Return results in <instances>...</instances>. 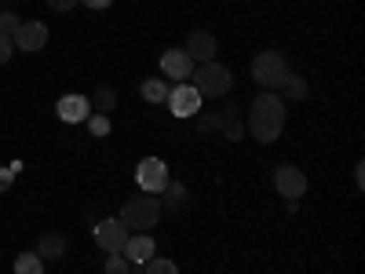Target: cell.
Masks as SVG:
<instances>
[{"label": "cell", "instance_id": "obj_1", "mask_svg": "<svg viewBox=\"0 0 365 274\" xmlns=\"http://www.w3.org/2000/svg\"><path fill=\"white\" fill-rule=\"evenodd\" d=\"M285 117H289L285 99L274 96V91H263V96H256V103L249 106V132L259 143H274L285 128Z\"/></svg>", "mask_w": 365, "mask_h": 274}, {"label": "cell", "instance_id": "obj_2", "mask_svg": "<svg viewBox=\"0 0 365 274\" xmlns=\"http://www.w3.org/2000/svg\"><path fill=\"white\" fill-rule=\"evenodd\" d=\"M117 220L125 223L132 234H146L150 227H158V220H161V198L139 191L135 198H128L125 205H120V216Z\"/></svg>", "mask_w": 365, "mask_h": 274}, {"label": "cell", "instance_id": "obj_3", "mask_svg": "<svg viewBox=\"0 0 365 274\" xmlns=\"http://www.w3.org/2000/svg\"><path fill=\"white\" fill-rule=\"evenodd\" d=\"M194 88H197V96L201 99H223L227 91H230V84H234V77H230V70L227 66H220L216 59L212 63H201V66H194Z\"/></svg>", "mask_w": 365, "mask_h": 274}, {"label": "cell", "instance_id": "obj_4", "mask_svg": "<svg viewBox=\"0 0 365 274\" xmlns=\"http://www.w3.org/2000/svg\"><path fill=\"white\" fill-rule=\"evenodd\" d=\"M285 73H289V59L282 55V51H259L256 59H252V77H256V84H263L267 91H274L282 81H285Z\"/></svg>", "mask_w": 365, "mask_h": 274}, {"label": "cell", "instance_id": "obj_5", "mask_svg": "<svg viewBox=\"0 0 365 274\" xmlns=\"http://www.w3.org/2000/svg\"><path fill=\"white\" fill-rule=\"evenodd\" d=\"M135 183L143 194H161L165 183H168V165L161 158H143L135 165Z\"/></svg>", "mask_w": 365, "mask_h": 274}, {"label": "cell", "instance_id": "obj_6", "mask_svg": "<svg viewBox=\"0 0 365 274\" xmlns=\"http://www.w3.org/2000/svg\"><path fill=\"white\" fill-rule=\"evenodd\" d=\"M128 227L125 223H120V220H99L96 223V245L110 256V253H120V249H125V241H128Z\"/></svg>", "mask_w": 365, "mask_h": 274}, {"label": "cell", "instance_id": "obj_7", "mask_svg": "<svg viewBox=\"0 0 365 274\" xmlns=\"http://www.w3.org/2000/svg\"><path fill=\"white\" fill-rule=\"evenodd\" d=\"M168 110L175 113V117H194V113H201V96H197V88L194 84H175L172 91H168Z\"/></svg>", "mask_w": 365, "mask_h": 274}, {"label": "cell", "instance_id": "obj_8", "mask_svg": "<svg viewBox=\"0 0 365 274\" xmlns=\"http://www.w3.org/2000/svg\"><path fill=\"white\" fill-rule=\"evenodd\" d=\"M274 191L282 198H303L307 194V176H303L296 165H278L274 168Z\"/></svg>", "mask_w": 365, "mask_h": 274}, {"label": "cell", "instance_id": "obj_9", "mask_svg": "<svg viewBox=\"0 0 365 274\" xmlns=\"http://www.w3.org/2000/svg\"><path fill=\"white\" fill-rule=\"evenodd\" d=\"M15 48L19 51H41L44 44H48V26L44 22H37V19H26L19 29H15Z\"/></svg>", "mask_w": 365, "mask_h": 274}, {"label": "cell", "instance_id": "obj_10", "mask_svg": "<svg viewBox=\"0 0 365 274\" xmlns=\"http://www.w3.org/2000/svg\"><path fill=\"white\" fill-rule=\"evenodd\" d=\"M187 51L190 59H194V66H201V63H212V59H216V51H220V41L208 34V29H194V34L187 37Z\"/></svg>", "mask_w": 365, "mask_h": 274}, {"label": "cell", "instance_id": "obj_11", "mask_svg": "<svg viewBox=\"0 0 365 274\" xmlns=\"http://www.w3.org/2000/svg\"><path fill=\"white\" fill-rule=\"evenodd\" d=\"M161 70H165V77L168 81H190V73H194V59L182 51V48H168L165 55H161Z\"/></svg>", "mask_w": 365, "mask_h": 274}, {"label": "cell", "instance_id": "obj_12", "mask_svg": "<svg viewBox=\"0 0 365 274\" xmlns=\"http://www.w3.org/2000/svg\"><path fill=\"white\" fill-rule=\"evenodd\" d=\"M154 253H158V245H154V238H150V234H128L125 249H120V256H125L128 263H135V267H143Z\"/></svg>", "mask_w": 365, "mask_h": 274}, {"label": "cell", "instance_id": "obj_13", "mask_svg": "<svg viewBox=\"0 0 365 274\" xmlns=\"http://www.w3.org/2000/svg\"><path fill=\"white\" fill-rule=\"evenodd\" d=\"M55 110H58V117H63L66 125H84V121L91 117V103L84 96H63L55 103Z\"/></svg>", "mask_w": 365, "mask_h": 274}, {"label": "cell", "instance_id": "obj_14", "mask_svg": "<svg viewBox=\"0 0 365 274\" xmlns=\"http://www.w3.org/2000/svg\"><path fill=\"white\" fill-rule=\"evenodd\" d=\"M220 132H223L230 143L245 139V125H241V110H237L234 103H227V106L220 110Z\"/></svg>", "mask_w": 365, "mask_h": 274}, {"label": "cell", "instance_id": "obj_15", "mask_svg": "<svg viewBox=\"0 0 365 274\" xmlns=\"http://www.w3.org/2000/svg\"><path fill=\"white\" fill-rule=\"evenodd\" d=\"M37 256H41V260H63V256H66V238L55 234V230L44 234V238L37 241Z\"/></svg>", "mask_w": 365, "mask_h": 274}, {"label": "cell", "instance_id": "obj_16", "mask_svg": "<svg viewBox=\"0 0 365 274\" xmlns=\"http://www.w3.org/2000/svg\"><path fill=\"white\" fill-rule=\"evenodd\" d=\"M158 198H161V205H168V212H175V208L187 205V187H182L179 179H168V183H165V191H161Z\"/></svg>", "mask_w": 365, "mask_h": 274}, {"label": "cell", "instance_id": "obj_17", "mask_svg": "<svg viewBox=\"0 0 365 274\" xmlns=\"http://www.w3.org/2000/svg\"><path fill=\"white\" fill-rule=\"evenodd\" d=\"M278 88L285 91V99H289V103H299V99H307V81H303V77H296L292 70L285 73V81H282Z\"/></svg>", "mask_w": 365, "mask_h": 274}, {"label": "cell", "instance_id": "obj_18", "mask_svg": "<svg viewBox=\"0 0 365 274\" xmlns=\"http://www.w3.org/2000/svg\"><path fill=\"white\" fill-rule=\"evenodd\" d=\"M143 99L146 103H165L168 99V81H161V77H150V81H143Z\"/></svg>", "mask_w": 365, "mask_h": 274}, {"label": "cell", "instance_id": "obj_19", "mask_svg": "<svg viewBox=\"0 0 365 274\" xmlns=\"http://www.w3.org/2000/svg\"><path fill=\"white\" fill-rule=\"evenodd\" d=\"M88 103H91V113H106V117H110V110L117 106V91H113V88H99Z\"/></svg>", "mask_w": 365, "mask_h": 274}, {"label": "cell", "instance_id": "obj_20", "mask_svg": "<svg viewBox=\"0 0 365 274\" xmlns=\"http://www.w3.org/2000/svg\"><path fill=\"white\" fill-rule=\"evenodd\" d=\"M15 274H44V260L37 253H19L15 256Z\"/></svg>", "mask_w": 365, "mask_h": 274}, {"label": "cell", "instance_id": "obj_21", "mask_svg": "<svg viewBox=\"0 0 365 274\" xmlns=\"http://www.w3.org/2000/svg\"><path fill=\"white\" fill-rule=\"evenodd\" d=\"M143 274H179V267L172 260H165V256H150L143 263Z\"/></svg>", "mask_w": 365, "mask_h": 274}, {"label": "cell", "instance_id": "obj_22", "mask_svg": "<svg viewBox=\"0 0 365 274\" xmlns=\"http://www.w3.org/2000/svg\"><path fill=\"white\" fill-rule=\"evenodd\" d=\"M84 125H88V132H91V136H96V139H103V136H110V117H106V113H91V117L84 121Z\"/></svg>", "mask_w": 365, "mask_h": 274}, {"label": "cell", "instance_id": "obj_23", "mask_svg": "<svg viewBox=\"0 0 365 274\" xmlns=\"http://www.w3.org/2000/svg\"><path fill=\"white\" fill-rule=\"evenodd\" d=\"M19 26H22V19L15 11H0V34H4V37H15Z\"/></svg>", "mask_w": 365, "mask_h": 274}, {"label": "cell", "instance_id": "obj_24", "mask_svg": "<svg viewBox=\"0 0 365 274\" xmlns=\"http://www.w3.org/2000/svg\"><path fill=\"white\" fill-rule=\"evenodd\" d=\"M132 267H128V260L120 256V253H110L106 256V274H128Z\"/></svg>", "mask_w": 365, "mask_h": 274}, {"label": "cell", "instance_id": "obj_25", "mask_svg": "<svg viewBox=\"0 0 365 274\" xmlns=\"http://www.w3.org/2000/svg\"><path fill=\"white\" fill-rule=\"evenodd\" d=\"M197 128H201V132H216V128H220V110L197 113Z\"/></svg>", "mask_w": 365, "mask_h": 274}, {"label": "cell", "instance_id": "obj_26", "mask_svg": "<svg viewBox=\"0 0 365 274\" xmlns=\"http://www.w3.org/2000/svg\"><path fill=\"white\" fill-rule=\"evenodd\" d=\"M11 55H15V41H11V37H4V34H0V66H4V63H8Z\"/></svg>", "mask_w": 365, "mask_h": 274}, {"label": "cell", "instance_id": "obj_27", "mask_svg": "<svg viewBox=\"0 0 365 274\" xmlns=\"http://www.w3.org/2000/svg\"><path fill=\"white\" fill-rule=\"evenodd\" d=\"M48 4H51V11H73L81 0H48Z\"/></svg>", "mask_w": 365, "mask_h": 274}, {"label": "cell", "instance_id": "obj_28", "mask_svg": "<svg viewBox=\"0 0 365 274\" xmlns=\"http://www.w3.org/2000/svg\"><path fill=\"white\" fill-rule=\"evenodd\" d=\"M11 179H15L11 165H8V168H0V191H11Z\"/></svg>", "mask_w": 365, "mask_h": 274}, {"label": "cell", "instance_id": "obj_29", "mask_svg": "<svg viewBox=\"0 0 365 274\" xmlns=\"http://www.w3.org/2000/svg\"><path fill=\"white\" fill-rule=\"evenodd\" d=\"M81 4H84V8H91V11H103V8H110V4H113V0H81Z\"/></svg>", "mask_w": 365, "mask_h": 274}, {"label": "cell", "instance_id": "obj_30", "mask_svg": "<svg viewBox=\"0 0 365 274\" xmlns=\"http://www.w3.org/2000/svg\"><path fill=\"white\" fill-rule=\"evenodd\" d=\"M128 274H143V267H135V270H128Z\"/></svg>", "mask_w": 365, "mask_h": 274}]
</instances>
